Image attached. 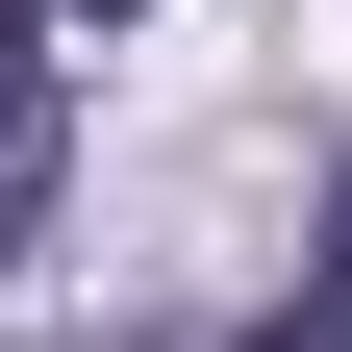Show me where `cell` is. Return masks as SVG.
I'll use <instances>...</instances> for the list:
<instances>
[{"label":"cell","mask_w":352,"mask_h":352,"mask_svg":"<svg viewBox=\"0 0 352 352\" xmlns=\"http://www.w3.org/2000/svg\"><path fill=\"white\" fill-rule=\"evenodd\" d=\"M51 151H76V51H51V0H0V277L51 227Z\"/></svg>","instance_id":"1"},{"label":"cell","mask_w":352,"mask_h":352,"mask_svg":"<svg viewBox=\"0 0 352 352\" xmlns=\"http://www.w3.org/2000/svg\"><path fill=\"white\" fill-rule=\"evenodd\" d=\"M252 352H352V227L302 252V302H277V327H252Z\"/></svg>","instance_id":"2"},{"label":"cell","mask_w":352,"mask_h":352,"mask_svg":"<svg viewBox=\"0 0 352 352\" xmlns=\"http://www.w3.org/2000/svg\"><path fill=\"white\" fill-rule=\"evenodd\" d=\"M51 25H126V0H51Z\"/></svg>","instance_id":"3"}]
</instances>
